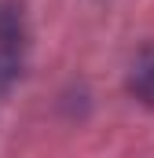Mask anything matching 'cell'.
I'll use <instances>...</instances> for the list:
<instances>
[{"instance_id": "6da1fadb", "label": "cell", "mask_w": 154, "mask_h": 158, "mask_svg": "<svg viewBox=\"0 0 154 158\" xmlns=\"http://www.w3.org/2000/svg\"><path fill=\"white\" fill-rule=\"evenodd\" d=\"M128 88L143 99V103H154V48L140 52V59L132 63V74H128Z\"/></svg>"}]
</instances>
